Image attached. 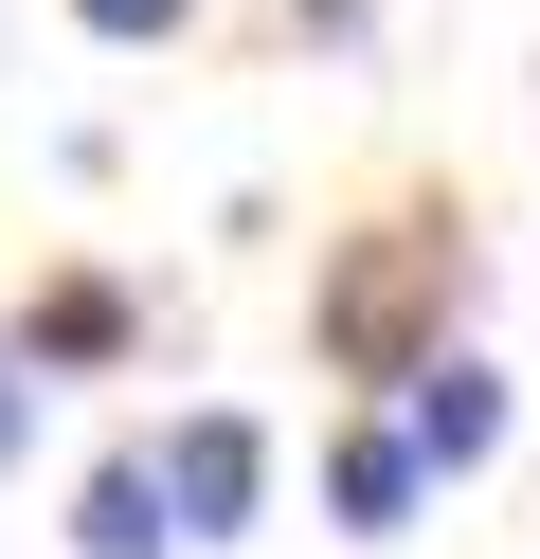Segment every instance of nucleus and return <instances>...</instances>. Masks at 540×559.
<instances>
[{
  "label": "nucleus",
  "mask_w": 540,
  "mask_h": 559,
  "mask_svg": "<svg viewBox=\"0 0 540 559\" xmlns=\"http://www.w3.org/2000/svg\"><path fill=\"white\" fill-rule=\"evenodd\" d=\"M432 271H451V235H379V253L324 289V361H360V379H415V307H432Z\"/></svg>",
  "instance_id": "nucleus-1"
},
{
  "label": "nucleus",
  "mask_w": 540,
  "mask_h": 559,
  "mask_svg": "<svg viewBox=\"0 0 540 559\" xmlns=\"http://www.w3.org/2000/svg\"><path fill=\"white\" fill-rule=\"evenodd\" d=\"M252 487H271V433H252V415H180V433H163L180 542H252Z\"/></svg>",
  "instance_id": "nucleus-2"
},
{
  "label": "nucleus",
  "mask_w": 540,
  "mask_h": 559,
  "mask_svg": "<svg viewBox=\"0 0 540 559\" xmlns=\"http://www.w3.org/2000/svg\"><path fill=\"white\" fill-rule=\"evenodd\" d=\"M415 451H432V469H487V451H504V379L432 343V361H415Z\"/></svg>",
  "instance_id": "nucleus-3"
},
{
  "label": "nucleus",
  "mask_w": 540,
  "mask_h": 559,
  "mask_svg": "<svg viewBox=\"0 0 540 559\" xmlns=\"http://www.w3.org/2000/svg\"><path fill=\"white\" fill-rule=\"evenodd\" d=\"M415 469H432L415 433H343V451H324V506H343V542H396V523H415Z\"/></svg>",
  "instance_id": "nucleus-4"
},
{
  "label": "nucleus",
  "mask_w": 540,
  "mask_h": 559,
  "mask_svg": "<svg viewBox=\"0 0 540 559\" xmlns=\"http://www.w3.org/2000/svg\"><path fill=\"white\" fill-rule=\"evenodd\" d=\"M163 542H180L163 469H144V451H127V469H91V559H163Z\"/></svg>",
  "instance_id": "nucleus-5"
},
{
  "label": "nucleus",
  "mask_w": 540,
  "mask_h": 559,
  "mask_svg": "<svg viewBox=\"0 0 540 559\" xmlns=\"http://www.w3.org/2000/svg\"><path fill=\"white\" fill-rule=\"evenodd\" d=\"M108 325H127V307H108V289H55V307H36V361H91Z\"/></svg>",
  "instance_id": "nucleus-6"
},
{
  "label": "nucleus",
  "mask_w": 540,
  "mask_h": 559,
  "mask_svg": "<svg viewBox=\"0 0 540 559\" xmlns=\"http://www.w3.org/2000/svg\"><path fill=\"white\" fill-rule=\"evenodd\" d=\"M19 433H36V343L0 361V469H19Z\"/></svg>",
  "instance_id": "nucleus-7"
},
{
  "label": "nucleus",
  "mask_w": 540,
  "mask_h": 559,
  "mask_svg": "<svg viewBox=\"0 0 540 559\" xmlns=\"http://www.w3.org/2000/svg\"><path fill=\"white\" fill-rule=\"evenodd\" d=\"M72 19H91V37H163L180 0H72Z\"/></svg>",
  "instance_id": "nucleus-8"
},
{
  "label": "nucleus",
  "mask_w": 540,
  "mask_h": 559,
  "mask_svg": "<svg viewBox=\"0 0 540 559\" xmlns=\"http://www.w3.org/2000/svg\"><path fill=\"white\" fill-rule=\"evenodd\" d=\"M288 19H307V37H360V19H379V0H288Z\"/></svg>",
  "instance_id": "nucleus-9"
}]
</instances>
